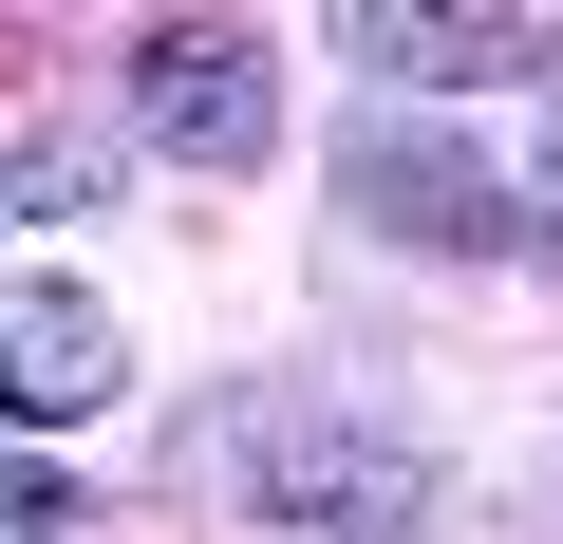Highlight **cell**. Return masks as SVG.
Listing matches in <instances>:
<instances>
[{
  "label": "cell",
  "instance_id": "cell-2",
  "mask_svg": "<svg viewBox=\"0 0 563 544\" xmlns=\"http://www.w3.org/2000/svg\"><path fill=\"white\" fill-rule=\"evenodd\" d=\"M339 188H357V225H395V244H526V188H488L451 132H357Z\"/></svg>",
  "mask_w": 563,
  "mask_h": 544
},
{
  "label": "cell",
  "instance_id": "cell-4",
  "mask_svg": "<svg viewBox=\"0 0 563 544\" xmlns=\"http://www.w3.org/2000/svg\"><path fill=\"white\" fill-rule=\"evenodd\" d=\"M113 376H132L113 301H76V282H0V413H95Z\"/></svg>",
  "mask_w": 563,
  "mask_h": 544
},
{
  "label": "cell",
  "instance_id": "cell-1",
  "mask_svg": "<svg viewBox=\"0 0 563 544\" xmlns=\"http://www.w3.org/2000/svg\"><path fill=\"white\" fill-rule=\"evenodd\" d=\"M244 488H263L282 525H320V544H413V507H432V469H413V451L320 432V413H263V432H244Z\"/></svg>",
  "mask_w": 563,
  "mask_h": 544
},
{
  "label": "cell",
  "instance_id": "cell-6",
  "mask_svg": "<svg viewBox=\"0 0 563 544\" xmlns=\"http://www.w3.org/2000/svg\"><path fill=\"white\" fill-rule=\"evenodd\" d=\"M95 188H113V169H95L76 132H38V151H20V207H95Z\"/></svg>",
  "mask_w": 563,
  "mask_h": 544
},
{
  "label": "cell",
  "instance_id": "cell-3",
  "mask_svg": "<svg viewBox=\"0 0 563 544\" xmlns=\"http://www.w3.org/2000/svg\"><path fill=\"white\" fill-rule=\"evenodd\" d=\"M151 132H169L188 169H263V132H282V76H263V38H207V20H169V38H151Z\"/></svg>",
  "mask_w": 563,
  "mask_h": 544
},
{
  "label": "cell",
  "instance_id": "cell-5",
  "mask_svg": "<svg viewBox=\"0 0 563 544\" xmlns=\"http://www.w3.org/2000/svg\"><path fill=\"white\" fill-rule=\"evenodd\" d=\"M357 57H376V76H432V95H488V76H526L544 38H526V20H413V0H357Z\"/></svg>",
  "mask_w": 563,
  "mask_h": 544
}]
</instances>
